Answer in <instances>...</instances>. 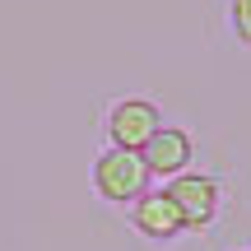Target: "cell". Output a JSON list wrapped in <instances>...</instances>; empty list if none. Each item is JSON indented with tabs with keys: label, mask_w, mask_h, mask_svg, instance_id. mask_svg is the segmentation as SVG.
I'll return each instance as SVG.
<instances>
[{
	"label": "cell",
	"mask_w": 251,
	"mask_h": 251,
	"mask_svg": "<svg viewBox=\"0 0 251 251\" xmlns=\"http://www.w3.org/2000/svg\"><path fill=\"white\" fill-rule=\"evenodd\" d=\"M130 224H135V233H144V237H153V242H168V237H177L181 228V214H177V205L168 200V191H144L140 200H135V209H130Z\"/></svg>",
	"instance_id": "5"
},
{
	"label": "cell",
	"mask_w": 251,
	"mask_h": 251,
	"mask_svg": "<svg viewBox=\"0 0 251 251\" xmlns=\"http://www.w3.org/2000/svg\"><path fill=\"white\" fill-rule=\"evenodd\" d=\"M158 126H163L158 107H153L149 98H121L117 107H112V117H107V135H112L117 149H140Z\"/></svg>",
	"instance_id": "4"
},
{
	"label": "cell",
	"mask_w": 251,
	"mask_h": 251,
	"mask_svg": "<svg viewBox=\"0 0 251 251\" xmlns=\"http://www.w3.org/2000/svg\"><path fill=\"white\" fill-rule=\"evenodd\" d=\"M228 19H233V33H237V42H247V47H251V0H233Z\"/></svg>",
	"instance_id": "6"
},
{
	"label": "cell",
	"mask_w": 251,
	"mask_h": 251,
	"mask_svg": "<svg viewBox=\"0 0 251 251\" xmlns=\"http://www.w3.org/2000/svg\"><path fill=\"white\" fill-rule=\"evenodd\" d=\"M93 191L112 205H135V200L149 191V168H144L140 149H117L112 144L107 153H98L93 163Z\"/></svg>",
	"instance_id": "1"
},
{
	"label": "cell",
	"mask_w": 251,
	"mask_h": 251,
	"mask_svg": "<svg viewBox=\"0 0 251 251\" xmlns=\"http://www.w3.org/2000/svg\"><path fill=\"white\" fill-rule=\"evenodd\" d=\"M191 153H196V144H191V135L177 130V126H158V130L140 144V158H144V168H149V177H177V172H186Z\"/></svg>",
	"instance_id": "3"
},
{
	"label": "cell",
	"mask_w": 251,
	"mask_h": 251,
	"mask_svg": "<svg viewBox=\"0 0 251 251\" xmlns=\"http://www.w3.org/2000/svg\"><path fill=\"white\" fill-rule=\"evenodd\" d=\"M168 200L177 205L186 228H209L219 214V181L209 172H177L168 181Z\"/></svg>",
	"instance_id": "2"
}]
</instances>
